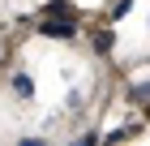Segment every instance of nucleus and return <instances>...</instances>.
Returning a JSON list of instances; mask_svg holds the SVG:
<instances>
[{
	"label": "nucleus",
	"instance_id": "obj_1",
	"mask_svg": "<svg viewBox=\"0 0 150 146\" xmlns=\"http://www.w3.org/2000/svg\"><path fill=\"white\" fill-rule=\"evenodd\" d=\"M39 34L43 39H60V43H73L77 39V22L73 17H39Z\"/></svg>",
	"mask_w": 150,
	"mask_h": 146
},
{
	"label": "nucleus",
	"instance_id": "obj_2",
	"mask_svg": "<svg viewBox=\"0 0 150 146\" xmlns=\"http://www.w3.org/2000/svg\"><path fill=\"white\" fill-rule=\"evenodd\" d=\"M43 17H73V22H77V4H73V0H47Z\"/></svg>",
	"mask_w": 150,
	"mask_h": 146
},
{
	"label": "nucleus",
	"instance_id": "obj_3",
	"mask_svg": "<svg viewBox=\"0 0 150 146\" xmlns=\"http://www.w3.org/2000/svg\"><path fill=\"white\" fill-rule=\"evenodd\" d=\"M90 43H94V52H103V56H107V52L116 47V34H112V30H94Z\"/></svg>",
	"mask_w": 150,
	"mask_h": 146
},
{
	"label": "nucleus",
	"instance_id": "obj_4",
	"mask_svg": "<svg viewBox=\"0 0 150 146\" xmlns=\"http://www.w3.org/2000/svg\"><path fill=\"white\" fill-rule=\"evenodd\" d=\"M13 90H17L22 99H35V82L26 78V73H13Z\"/></svg>",
	"mask_w": 150,
	"mask_h": 146
},
{
	"label": "nucleus",
	"instance_id": "obj_5",
	"mask_svg": "<svg viewBox=\"0 0 150 146\" xmlns=\"http://www.w3.org/2000/svg\"><path fill=\"white\" fill-rule=\"evenodd\" d=\"M129 99H133V103H146V99H150V82H137V86H129Z\"/></svg>",
	"mask_w": 150,
	"mask_h": 146
},
{
	"label": "nucleus",
	"instance_id": "obj_6",
	"mask_svg": "<svg viewBox=\"0 0 150 146\" xmlns=\"http://www.w3.org/2000/svg\"><path fill=\"white\" fill-rule=\"evenodd\" d=\"M133 13V0H116L112 4V22H120V17H129Z\"/></svg>",
	"mask_w": 150,
	"mask_h": 146
},
{
	"label": "nucleus",
	"instance_id": "obj_7",
	"mask_svg": "<svg viewBox=\"0 0 150 146\" xmlns=\"http://www.w3.org/2000/svg\"><path fill=\"white\" fill-rule=\"evenodd\" d=\"M146 120H150V99H146Z\"/></svg>",
	"mask_w": 150,
	"mask_h": 146
},
{
	"label": "nucleus",
	"instance_id": "obj_8",
	"mask_svg": "<svg viewBox=\"0 0 150 146\" xmlns=\"http://www.w3.org/2000/svg\"><path fill=\"white\" fill-rule=\"evenodd\" d=\"M0 65H4V52H0Z\"/></svg>",
	"mask_w": 150,
	"mask_h": 146
}]
</instances>
